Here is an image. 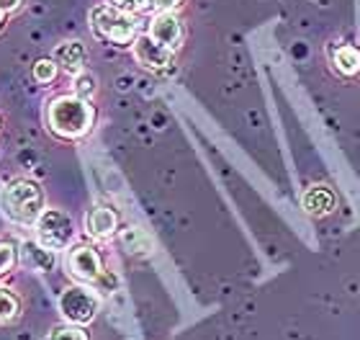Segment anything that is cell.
I'll list each match as a JSON object with an SVG mask.
<instances>
[{"label":"cell","instance_id":"obj_1","mask_svg":"<svg viewBox=\"0 0 360 340\" xmlns=\"http://www.w3.org/2000/svg\"><path fill=\"white\" fill-rule=\"evenodd\" d=\"M96 108L80 96H60L46 106V127L62 139H77L90 132Z\"/></svg>","mask_w":360,"mask_h":340},{"label":"cell","instance_id":"obj_2","mask_svg":"<svg viewBox=\"0 0 360 340\" xmlns=\"http://www.w3.org/2000/svg\"><path fill=\"white\" fill-rule=\"evenodd\" d=\"M0 209L15 225H37L44 212V191L31 178H15L0 191Z\"/></svg>","mask_w":360,"mask_h":340},{"label":"cell","instance_id":"obj_3","mask_svg":"<svg viewBox=\"0 0 360 340\" xmlns=\"http://www.w3.org/2000/svg\"><path fill=\"white\" fill-rule=\"evenodd\" d=\"M90 29L101 42L127 46L134 42L139 23H136L134 13H127V11H119V8L103 3V6H96L90 11Z\"/></svg>","mask_w":360,"mask_h":340},{"label":"cell","instance_id":"obj_4","mask_svg":"<svg viewBox=\"0 0 360 340\" xmlns=\"http://www.w3.org/2000/svg\"><path fill=\"white\" fill-rule=\"evenodd\" d=\"M101 310V299L85 287H70L60 296V312L72 325H88Z\"/></svg>","mask_w":360,"mask_h":340},{"label":"cell","instance_id":"obj_5","mask_svg":"<svg viewBox=\"0 0 360 340\" xmlns=\"http://www.w3.org/2000/svg\"><path fill=\"white\" fill-rule=\"evenodd\" d=\"M72 220L60 209H44L37 220V240L49 250H65L72 240Z\"/></svg>","mask_w":360,"mask_h":340},{"label":"cell","instance_id":"obj_6","mask_svg":"<svg viewBox=\"0 0 360 340\" xmlns=\"http://www.w3.org/2000/svg\"><path fill=\"white\" fill-rule=\"evenodd\" d=\"M68 273L80 284H98L103 279V260L93 245H75L68 253Z\"/></svg>","mask_w":360,"mask_h":340},{"label":"cell","instance_id":"obj_7","mask_svg":"<svg viewBox=\"0 0 360 340\" xmlns=\"http://www.w3.org/2000/svg\"><path fill=\"white\" fill-rule=\"evenodd\" d=\"M173 49L162 46L160 42L150 37V34H142V37L134 42V57L136 62L147 70H155V73H162L173 65Z\"/></svg>","mask_w":360,"mask_h":340},{"label":"cell","instance_id":"obj_8","mask_svg":"<svg viewBox=\"0 0 360 340\" xmlns=\"http://www.w3.org/2000/svg\"><path fill=\"white\" fill-rule=\"evenodd\" d=\"M150 37L175 52L183 44L186 31H183V23H180V18L175 13H158L150 23Z\"/></svg>","mask_w":360,"mask_h":340},{"label":"cell","instance_id":"obj_9","mask_svg":"<svg viewBox=\"0 0 360 340\" xmlns=\"http://www.w3.org/2000/svg\"><path fill=\"white\" fill-rule=\"evenodd\" d=\"M85 229L98 240H105V237H111L119 229V214L108 209V206H93L85 214Z\"/></svg>","mask_w":360,"mask_h":340},{"label":"cell","instance_id":"obj_10","mask_svg":"<svg viewBox=\"0 0 360 340\" xmlns=\"http://www.w3.org/2000/svg\"><path fill=\"white\" fill-rule=\"evenodd\" d=\"M54 62L60 65L62 70H68L70 75H77V73H83V65H85V46L83 42H62L57 49H54Z\"/></svg>","mask_w":360,"mask_h":340},{"label":"cell","instance_id":"obj_11","mask_svg":"<svg viewBox=\"0 0 360 340\" xmlns=\"http://www.w3.org/2000/svg\"><path fill=\"white\" fill-rule=\"evenodd\" d=\"M327 54H330V62L340 75L353 77L360 73V52L353 44H330Z\"/></svg>","mask_w":360,"mask_h":340},{"label":"cell","instance_id":"obj_12","mask_svg":"<svg viewBox=\"0 0 360 340\" xmlns=\"http://www.w3.org/2000/svg\"><path fill=\"white\" fill-rule=\"evenodd\" d=\"M21 260L23 265L29 268V271H37V273H46L54 268V250L44 248L41 242H23L21 248Z\"/></svg>","mask_w":360,"mask_h":340},{"label":"cell","instance_id":"obj_13","mask_svg":"<svg viewBox=\"0 0 360 340\" xmlns=\"http://www.w3.org/2000/svg\"><path fill=\"white\" fill-rule=\"evenodd\" d=\"M301 201L311 217H327L335 209V194L327 186H311Z\"/></svg>","mask_w":360,"mask_h":340},{"label":"cell","instance_id":"obj_14","mask_svg":"<svg viewBox=\"0 0 360 340\" xmlns=\"http://www.w3.org/2000/svg\"><path fill=\"white\" fill-rule=\"evenodd\" d=\"M21 315V299L11 289L0 287V325H8Z\"/></svg>","mask_w":360,"mask_h":340},{"label":"cell","instance_id":"obj_15","mask_svg":"<svg viewBox=\"0 0 360 340\" xmlns=\"http://www.w3.org/2000/svg\"><path fill=\"white\" fill-rule=\"evenodd\" d=\"M121 240H124L129 253H136V256H144V253H150V248H152L150 237H147L139 227H127V229L121 232Z\"/></svg>","mask_w":360,"mask_h":340},{"label":"cell","instance_id":"obj_16","mask_svg":"<svg viewBox=\"0 0 360 340\" xmlns=\"http://www.w3.org/2000/svg\"><path fill=\"white\" fill-rule=\"evenodd\" d=\"M41 340H88V335H85V330H80V325H60L54 327L52 333H46V338Z\"/></svg>","mask_w":360,"mask_h":340},{"label":"cell","instance_id":"obj_17","mask_svg":"<svg viewBox=\"0 0 360 340\" xmlns=\"http://www.w3.org/2000/svg\"><path fill=\"white\" fill-rule=\"evenodd\" d=\"M57 68H60V65L54 60H39L37 65H34V80L41 85L52 83L54 77H57Z\"/></svg>","mask_w":360,"mask_h":340},{"label":"cell","instance_id":"obj_18","mask_svg":"<svg viewBox=\"0 0 360 340\" xmlns=\"http://www.w3.org/2000/svg\"><path fill=\"white\" fill-rule=\"evenodd\" d=\"M15 260H18V250L11 242H0V276L8 271H13Z\"/></svg>","mask_w":360,"mask_h":340},{"label":"cell","instance_id":"obj_19","mask_svg":"<svg viewBox=\"0 0 360 340\" xmlns=\"http://www.w3.org/2000/svg\"><path fill=\"white\" fill-rule=\"evenodd\" d=\"M96 93V77L90 75V73H77L75 75V96L80 99H88Z\"/></svg>","mask_w":360,"mask_h":340},{"label":"cell","instance_id":"obj_20","mask_svg":"<svg viewBox=\"0 0 360 340\" xmlns=\"http://www.w3.org/2000/svg\"><path fill=\"white\" fill-rule=\"evenodd\" d=\"M108 6L127 11V13H139V11L152 6V0H108Z\"/></svg>","mask_w":360,"mask_h":340},{"label":"cell","instance_id":"obj_21","mask_svg":"<svg viewBox=\"0 0 360 340\" xmlns=\"http://www.w3.org/2000/svg\"><path fill=\"white\" fill-rule=\"evenodd\" d=\"M180 3H183V0H152V6L158 8L160 13H173Z\"/></svg>","mask_w":360,"mask_h":340},{"label":"cell","instance_id":"obj_22","mask_svg":"<svg viewBox=\"0 0 360 340\" xmlns=\"http://www.w3.org/2000/svg\"><path fill=\"white\" fill-rule=\"evenodd\" d=\"M23 3H26V0H0V11H3V13H15Z\"/></svg>","mask_w":360,"mask_h":340},{"label":"cell","instance_id":"obj_23","mask_svg":"<svg viewBox=\"0 0 360 340\" xmlns=\"http://www.w3.org/2000/svg\"><path fill=\"white\" fill-rule=\"evenodd\" d=\"M3 15H6V13H3V11H0V23H3Z\"/></svg>","mask_w":360,"mask_h":340}]
</instances>
